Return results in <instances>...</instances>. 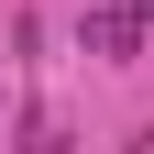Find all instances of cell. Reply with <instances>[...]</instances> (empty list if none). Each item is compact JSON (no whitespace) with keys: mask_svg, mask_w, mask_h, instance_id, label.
<instances>
[{"mask_svg":"<svg viewBox=\"0 0 154 154\" xmlns=\"http://www.w3.org/2000/svg\"><path fill=\"white\" fill-rule=\"evenodd\" d=\"M132 154H154V132H132Z\"/></svg>","mask_w":154,"mask_h":154,"instance_id":"1","label":"cell"}]
</instances>
